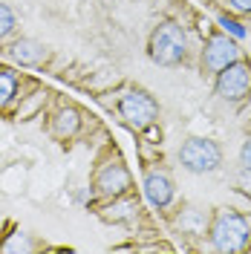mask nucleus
<instances>
[{
    "instance_id": "1",
    "label": "nucleus",
    "mask_w": 251,
    "mask_h": 254,
    "mask_svg": "<svg viewBox=\"0 0 251 254\" xmlns=\"http://www.w3.org/2000/svg\"><path fill=\"white\" fill-rule=\"evenodd\" d=\"M185 52H188V38H185L182 26L165 23L150 35V58L162 66H176L185 58Z\"/></svg>"
},
{
    "instance_id": "12",
    "label": "nucleus",
    "mask_w": 251,
    "mask_h": 254,
    "mask_svg": "<svg viewBox=\"0 0 251 254\" xmlns=\"http://www.w3.org/2000/svg\"><path fill=\"white\" fill-rule=\"evenodd\" d=\"M75 127H78V119H75V113H72V110L58 116V133H61V136H63V133H72Z\"/></svg>"
},
{
    "instance_id": "11",
    "label": "nucleus",
    "mask_w": 251,
    "mask_h": 254,
    "mask_svg": "<svg viewBox=\"0 0 251 254\" xmlns=\"http://www.w3.org/2000/svg\"><path fill=\"white\" fill-rule=\"evenodd\" d=\"M12 29H15V12L0 3V38H6Z\"/></svg>"
},
{
    "instance_id": "13",
    "label": "nucleus",
    "mask_w": 251,
    "mask_h": 254,
    "mask_svg": "<svg viewBox=\"0 0 251 254\" xmlns=\"http://www.w3.org/2000/svg\"><path fill=\"white\" fill-rule=\"evenodd\" d=\"M240 165H243V171H249L251 174V136L246 139L243 150H240Z\"/></svg>"
},
{
    "instance_id": "6",
    "label": "nucleus",
    "mask_w": 251,
    "mask_h": 254,
    "mask_svg": "<svg viewBox=\"0 0 251 254\" xmlns=\"http://www.w3.org/2000/svg\"><path fill=\"white\" fill-rule=\"evenodd\" d=\"M240 61V49L228 35H214L202 49V66L208 72H220L228 64Z\"/></svg>"
},
{
    "instance_id": "14",
    "label": "nucleus",
    "mask_w": 251,
    "mask_h": 254,
    "mask_svg": "<svg viewBox=\"0 0 251 254\" xmlns=\"http://www.w3.org/2000/svg\"><path fill=\"white\" fill-rule=\"evenodd\" d=\"M222 26L231 32V35H237V38H243V35H246V29H243V26H240L237 20H228V17H222Z\"/></svg>"
},
{
    "instance_id": "3",
    "label": "nucleus",
    "mask_w": 251,
    "mask_h": 254,
    "mask_svg": "<svg viewBox=\"0 0 251 254\" xmlns=\"http://www.w3.org/2000/svg\"><path fill=\"white\" fill-rule=\"evenodd\" d=\"M179 162L190 174H211V171L220 168L222 153L217 142H211V139H188L179 150Z\"/></svg>"
},
{
    "instance_id": "8",
    "label": "nucleus",
    "mask_w": 251,
    "mask_h": 254,
    "mask_svg": "<svg viewBox=\"0 0 251 254\" xmlns=\"http://www.w3.org/2000/svg\"><path fill=\"white\" fill-rule=\"evenodd\" d=\"M127 185H130V174L122 165H107L98 176V190L101 193H122Z\"/></svg>"
},
{
    "instance_id": "2",
    "label": "nucleus",
    "mask_w": 251,
    "mask_h": 254,
    "mask_svg": "<svg viewBox=\"0 0 251 254\" xmlns=\"http://www.w3.org/2000/svg\"><path fill=\"white\" fill-rule=\"evenodd\" d=\"M249 220L240 217L237 211H222L217 222H214V231H211V240L220 252H240L246 243H249Z\"/></svg>"
},
{
    "instance_id": "4",
    "label": "nucleus",
    "mask_w": 251,
    "mask_h": 254,
    "mask_svg": "<svg viewBox=\"0 0 251 254\" xmlns=\"http://www.w3.org/2000/svg\"><path fill=\"white\" fill-rule=\"evenodd\" d=\"M119 113L127 125L133 127H147L159 116V104L153 101V95L141 93V90H130L119 104Z\"/></svg>"
},
{
    "instance_id": "7",
    "label": "nucleus",
    "mask_w": 251,
    "mask_h": 254,
    "mask_svg": "<svg viewBox=\"0 0 251 254\" xmlns=\"http://www.w3.org/2000/svg\"><path fill=\"white\" fill-rule=\"evenodd\" d=\"M144 193H147V199H150L156 208H165L173 199V182H171V176H168V174H159V171L147 174V179H144Z\"/></svg>"
},
{
    "instance_id": "5",
    "label": "nucleus",
    "mask_w": 251,
    "mask_h": 254,
    "mask_svg": "<svg viewBox=\"0 0 251 254\" xmlns=\"http://www.w3.org/2000/svg\"><path fill=\"white\" fill-rule=\"evenodd\" d=\"M251 90V69L243 61L228 64L225 69L217 72V93L225 101H240L243 95H249Z\"/></svg>"
},
{
    "instance_id": "9",
    "label": "nucleus",
    "mask_w": 251,
    "mask_h": 254,
    "mask_svg": "<svg viewBox=\"0 0 251 254\" xmlns=\"http://www.w3.org/2000/svg\"><path fill=\"white\" fill-rule=\"evenodd\" d=\"M12 58L17 64H23V66H35V64L44 61V47L38 41H32V38H23L12 47Z\"/></svg>"
},
{
    "instance_id": "15",
    "label": "nucleus",
    "mask_w": 251,
    "mask_h": 254,
    "mask_svg": "<svg viewBox=\"0 0 251 254\" xmlns=\"http://www.w3.org/2000/svg\"><path fill=\"white\" fill-rule=\"evenodd\" d=\"M231 6H234L237 12H246V15H251V0H231Z\"/></svg>"
},
{
    "instance_id": "10",
    "label": "nucleus",
    "mask_w": 251,
    "mask_h": 254,
    "mask_svg": "<svg viewBox=\"0 0 251 254\" xmlns=\"http://www.w3.org/2000/svg\"><path fill=\"white\" fill-rule=\"evenodd\" d=\"M15 87H17V81L12 72H6V69H0V107L15 95Z\"/></svg>"
}]
</instances>
